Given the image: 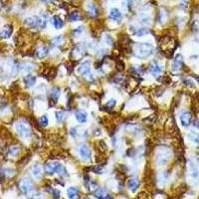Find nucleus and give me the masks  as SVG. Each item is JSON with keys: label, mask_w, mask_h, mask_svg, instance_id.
Wrapping results in <instances>:
<instances>
[{"label": "nucleus", "mask_w": 199, "mask_h": 199, "mask_svg": "<svg viewBox=\"0 0 199 199\" xmlns=\"http://www.w3.org/2000/svg\"><path fill=\"white\" fill-rule=\"evenodd\" d=\"M86 10H87V13H88V15L90 17H92V18H96V17L98 16V14H99L98 8H97L96 4L93 3V2H90V3L87 4Z\"/></svg>", "instance_id": "nucleus-12"}, {"label": "nucleus", "mask_w": 199, "mask_h": 199, "mask_svg": "<svg viewBox=\"0 0 199 199\" xmlns=\"http://www.w3.org/2000/svg\"><path fill=\"white\" fill-rule=\"evenodd\" d=\"M83 30H84L83 27H81V26H80V27H78L76 30H74V33L76 34L77 36H80L82 34V32H83Z\"/></svg>", "instance_id": "nucleus-39"}, {"label": "nucleus", "mask_w": 199, "mask_h": 199, "mask_svg": "<svg viewBox=\"0 0 199 199\" xmlns=\"http://www.w3.org/2000/svg\"><path fill=\"white\" fill-rule=\"evenodd\" d=\"M183 83H184V85H185V86L189 87V88H194V87H195V83H194V82L191 79H184L183 80Z\"/></svg>", "instance_id": "nucleus-35"}, {"label": "nucleus", "mask_w": 199, "mask_h": 199, "mask_svg": "<svg viewBox=\"0 0 199 199\" xmlns=\"http://www.w3.org/2000/svg\"><path fill=\"white\" fill-rule=\"evenodd\" d=\"M13 28L11 25H5L0 30V38L1 39H8L12 35Z\"/></svg>", "instance_id": "nucleus-14"}, {"label": "nucleus", "mask_w": 199, "mask_h": 199, "mask_svg": "<svg viewBox=\"0 0 199 199\" xmlns=\"http://www.w3.org/2000/svg\"><path fill=\"white\" fill-rule=\"evenodd\" d=\"M53 193L55 194V197H59V196H60V191L57 190V189H55V190L53 191Z\"/></svg>", "instance_id": "nucleus-42"}, {"label": "nucleus", "mask_w": 199, "mask_h": 199, "mask_svg": "<svg viewBox=\"0 0 199 199\" xmlns=\"http://www.w3.org/2000/svg\"><path fill=\"white\" fill-rule=\"evenodd\" d=\"M168 19V12H167L166 9L161 8L159 10V14H158V20L161 24H164Z\"/></svg>", "instance_id": "nucleus-22"}, {"label": "nucleus", "mask_w": 199, "mask_h": 199, "mask_svg": "<svg viewBox=\"0 0 199 199\" xmlns=\"http://www.w3.org/2000/svg\"><path fill=\"white\" fill-rule=\"evenodd\" d=\"M24 25L28 28H39L44 29L47 25V20H46L45 16H30L24 20Z\"/></svg>", "instance_id": "nucleus-2"}, {"label": "nucleus", "mask_w": 199, "mask_h": 199, "mask_svg": "<svg viewBox=\"0 0 199 199\" xmlns=\"http://www.w3.org/2000/svg\"><path fill=\"white\" fill-rule=\"evenodd\" d=\"M18 187L22 193H29L33 188V183L30 179L28 178H22L18 183Z\"/></svg>", "instance_id": "nucleus-5"}, {"label": "nucleus", "mask_w": 199, "mask_h": 199, "mask_svg": "<svg viewBox=\"0 0 199 199\" xmlns=\"http://www.w3.org/2000/svg\"><path fill=\"white\" fill-rule=\"evenodd\" d=\"M116 101L115 99H111L110 101L108 102V103H107V108L108 109H114L116 107Z\"/></svg>", "instance_id": "nucleus-37"}, {"label": "nucleus", "mask_w": 199, "mask_h": 199, "mask_svg": "<svg viewBox=\"0 0 199 199\" xmlns=\"http://www.w3.org/2000/svg\"><path fill=\"white\" fill-rule=\"evenodd\" d=\"M19 152H20L19 147L18 146H13V147H11L10 150H9V155H10V156H16V155L19 154Z\"/></svg>", "instance_id": "nucleus-32"}, {"label": "nucleus", "mask_w": 199, "mask_h": 199, "mask_svg": "<svg viewBox=\"0 0 199 199\" xmlns=\"http://www.w3.org/2000/svg\"><path fill=\"white\" fill-rule=\"evenodd\" d=\"M193 29L196 31V32L199 33V20H196L195 22L193 23Z\"/></svg>", "instance_id": "nucleus-40"}, {"label": "nucleus", "mask_w": 199, "mask_h": 199, "mask_svg": "<svg viewBox=\"0 0 199 199\" xmlns=\"http://www.w3.org/2000/svg\"><path fill=\"white\" fill-rule=\"evenodd\" d=\"M53 25L55 26L56 29H62L64 27V21L59 16H54L53 17Z\"/></svg>", "instance_id": "nucleus-24"}, {"label": "nucleus", "mask_w": 199, "mask_h": 199, "mask_svg": "<svg viewBox=\"0 0 199 199\" xmlns=\"http://www.w3.org/2000/svg\"><path fill=\"white\" fill-rule=\"evenodd\" d=\"M70 133H71V135H72L73 137H77V135H78L77 128H71V130H70Z\"/></svg>", "instance_id": "nucleus-41"}, {"label": "nucleus", "mask_w": 199, "mask_h": 199, "mask_svg": "<svg viewBox=\"0 0 199 199\" xmlns=\"http://www.w3.org/2000/svg\"><path fill=\"white\" fill-rule=\"evenodd\" d=\"M48 48L45 47V46H42V47H39L35 52V55L38 59H44L46 56L48 55Z\"/></svg>", "instance_id": "nucleus-18"}, {"label": "nucleus", "mask_w": 199, "mask_h": 199, "mask_svg": "<svg viewBox=\"0 0 199 199\" xmlns=\"http://www.w3.org/2000/svg\"><path fill=\"white\" fill-rule=\"evenodd\" d=\"M76 118L79 123H84L87 122V120H88V115H87V113L85 111L79 110L76 111Z\"/></svg>", "instance_id": "nucleus-19"}, {"label": "nucleus", "mask_w": 199, "mask_h": 199, "mask_svg": "<svg viewBox=\"0 0 199 199\" xmlns=\"http://www.w3.org/2000/svg\"><path fill=\"white\" fill-rule=\"evenodd\" d=\"M193 127L194 128H197L199 130V121H195V122L193 123Z\"/></svg>", "instance_id": "nucleus-43"}, {"label": "nucleus", "mask_w": 199, "mask_h": 199, "mask_svg": "<svg viewBox=\"0 0 199 199\" xmlns=\"http://www.w3.org/2000/svg\"><path fill=\"white\" fill-rule=\"evenodd\" d=\"M54 173H57L60 176L68 175L66 167L63 165L62 163H60V162H54Z\"/></svg>", "instance_id": "nucleus-13"}, {"label": "nucleus", "mask_w": 199, "mask_h": 199, "mask_svg": "<svg viewBox=\"0 0 199 199\" xmlns=\"http://www.w3.org/2000/svg\"><path fill=\"white\" fill-rule=\"evenodd\" d=\"M191 118H192V116L189 111H183L181 113L180 115V123L183 127H187L189 125V123L191 122Z\"/></svg>", "instance_id": "nucleus-15"}, {"label": "nucleus", "mask_w": 199, "mask_h": 199, "mask_svg": "<svg viewBox=\"0 0 199 199\" xmlns=\"http://www.w3.org/2000/svg\"><path fill=\"white\" fill-rule=\"evenodd\" d=\"M149 33V28L144 27V28H138V29H137V30L133 32V35L137 36V37H142V36L147 35Z\"/></svg>", "instance_id": "nucleus-26"}, {"label": "nucleus", "mask_w": 199, "mask_h": 199, "mask_svg": "<svg viewBox=\"0 0 199 199\" xmlns=\"http://www.w3.org/2000/svg\"><path fill=\"white\" fill-rule=\"evenodd\" d=\"M140 23L145 24V25H149L151 24V17L150 16H144L140 18Z\"/></svg>", "instance_id": "nucleus-34"}, {"label": "nucleus", "mask_w": 199, "mask_h": 199, "mask_svg": "<svg viewBox=\"0 0 199 199\" xmlns=\"http://www.w3.org/2000/svg\"><path fill=\"white\" fill-rule=\"evenodd\" d=\"M78 73H79L80 75H89L90 73H91V62L89 61V60H87V61H85L82 63L81 65H80V67L78 68Z\"/></svg>", "instance_id": "nucleus-10"}, {"label": "nucleus", "mask_w": 199, "mask_h": 199, "mask_svg": "<svg viewBox=\"0 0 199 199\" xmlns=\"http://www.w3.org/2000/svg\"><path fill=\"white\" fill-rule=\"evenodd\" d=\"M94 195L98 199H114L113 195H111L105 188H97L94 192Z\"/></svg>", "instance_id": "nucleus-8"}, {"label": "nucleus", "mask_w": 199, "mask_h": 199, "mask_svg": "<svg viewBox=\"0 0 199 199\" xmlns=\"http://www.w3.org/2000/svg\"><path fill=\"white\" fill-rule=\"evenodd\" d=\"M41 1L45 2V3H52V2L56 1V0H41Z\"/></svg>", "instance_id": "nucleus-44"}, {"label": "nucleus", "mask_w": 199, "mask_h": 199, "mask_svg": "<svg viewBox=\"0 0 199 199\" xmlns=\"http://www.w3.org/2000/svg\"><path fill=\"white\" fill-rule=\"evenodd\" d=\"M34 69H35V68H34V65H32V64H25L23 66V70H25L26 72H31V71H33Z\"/></svg>", "instance_id": "nucleus-38"}, {"label": "nucleus", "mask_w": 199, "mask_h": 199, "mask_svg": "<svg viewBox=\"0 0 199 199\" xmlns=\"http://www.w3.org/2000/svg\"><path fill=\"white\" fill-rule=\"evenodd\" d=\"M188 138L195 144H199V135H197L196 132H189L188 133Z\"/></svg>", "instance_id": "nucleus-28"}, {"label": "nucleus", "mask_w": 199, "mask_h": 199, "mask_svg": "<svg viewBox=\"0 0 199 199\" xmlns=\"http://www.w3.org/2000/svg\"><path fill=\"white\" fill-rule=\"evenodd\" d=\"M83 54H84V49L82 48V46H76L75 49L73 50V55H74V57L76 59L81 58L83 56Z\"/></svg>", "instance_id": "nucleus-27"}, {"label": "nucleus", "mask_w": 199, "mask_h": 199, "mask_svg": "<svg viewBox=\"0 0 199 199\" xmlns=\"http://www.w3.org/2000/svg\"><path fill=\"white\" fill-rule=\"evenodd\" d=\"M182 66H183V57L180 54H178L175 57V59H174L173 65H172L173 71H179L182 68Z\"/></svg>", "instance_id": "nucleus-16"}, {"label": "nucleus", "mask_w": 199, "mask_h": 199, "mask_svg": "<svg viewBox=\"0 0 199 199\" xmlns=\"http://www.w3.org/2000/svg\"><path fill=\"white\" fill-rule=\"evenodd\" d=\"M64 37H63L62 35L60 36H56V37H54L52 39V44L53 45H56V46H60L62 45L63 43H64Z\"/></svg>", "instance_id": "nucleus-29"}, {"label": "nucleus", "mask_w": 199, "mask_h": 199, "mask_svg": "<svg viewBox=\"0 0 199 199\" xmlns=\"http://www.w3.org/2000/svg\"><path fill=\"white\" fill-rule=\"evenodd\" d=\"M81 19L82 17L79 11H73L69 15V20L71 22H78V21H81Z\"/></svg>", "instance_id": "nucleus-25"}, {"label": "nucleus", "mask_w": 199, "mask_h": 199, "mask_svg": "<svg viewBox=\"0 0 199 199\" xmlns=\"http://www.w3.org/2000/svg\"><path fill=\"white\" fill-rule=\"evenodd\" d=\"M169 158H170V151L168 149H162L157 152L156 157H155V162L157 163V165L163 166L168 162Z\"/></svg>", "instance_id": "nucleus-3"}, {"label": "nucleus", "mask_w": 199, "mask_h": 199, "mask_svg": "<svg viewBox=\"0 0 199 199\" xmlns=\"http://www.w3.org/2000/svg\"><path fill=\"white\" fill-rule=\"evenodd\" d=\"M78 153H79L80 157H81L83 160H90L91 158V149H90L89 145L87 144H81L78 147Z\"/></svg>", "instance_id": "nucleus-6"}, {"label": "nucleus", "mask_w": 199, "mask_h": 199, "mask_svg": "<svg viewBox=\"0 0 199 199\" xmlns=\"http://www.w3.org/2000/svg\"><path fill=\"white\" fill-rule=\"evenodd\" d=\"M130 4H132V0H123V7L125 12H128L130 10Z\"/></svg>", "instance_id": "nucleus-31"}, {"label": "nucleus", "mask_w": 199, "mask_h": 199, "mask_svg": "<svg viewBox=\"0 0 199 199\" xmlns=\"http://www.w3.org/2000/svg\"><path fill=\"white\" fill-rule=\"evenodd\" d=\"M68 197L70 199H79V190L76 187H70L67 190Z\"/></svg>", "instance_id": "nucleus-21"}, {"label": "nucleus", "mask_w": 199, "mask_h": 199, "mask_svg": "<svg viewBox=\"0 0 199 199\" xmlns=\"http://www.w3.org/2000/svg\"><path fill=\"white\" fill-rule=\"evenodd\" d=\"M104 40H105L106 44L109 45V46H111L114 44V39L111 38V36L109 35V34H106V35L104 36Z\"/></svg>", "instance_id": "nucleus-33"}, {"label": "nucleus", "mask_w": 199, "mask_h": 199, "mask_svg": "<svg viewBox=\"0 0 199 199\" xmlns=\"http://www.w3.org/2000/svg\"><path fill=\"white\" fill-rule=\"evenodd\" d=\"M149 73L152 75V76L157 77V76H159V75L163 73V67H162L159 63L154 62V63H152V64L150 65Z\"/></svg>", "instance_id": "nucleus-9"}, {"label": "nucleus", "mask_w": 199, "mask_h": 199, "mask_svg": "<svg viewBox=\"0 0 199 199\" xmlns=\"http://www.w3.org/2000/svg\"><path fill=\"white\" fill-rule=\"evenodd\" d=\"M30 172H31V175L33 176V178H35L36 180H40V179L43 177V168L39 163L34 164V165L31 167Z\"/></svg>", "instance_id": "nucleus-7"}, {"label": "nucleus", "mask_w": 199, "mask_h": 199, "mask_svg": "<svg viewBox=\"0 0 199 199\" xmlns=\"http://www.w3.org/2000/svg\"><path fill=\"white\" fill-rule=\"evenodd\" d=\"M138 186H139V180L137 176L130 177L128 180V188L130 189L132 192H135L137 190Z\"/></svg>", "instance_id": "nucleus-11"}, {"label": "nucleus", "mask_w": 199, "mask_h": 199, "mask_svg": "<svg viewBox=\"0 0 199 199\" xmlns=\"http://www.w3.org/2000/svg\"><path fill=\"white\" fill-rule=\"evenodd\" d=\"M133 53L139 59H146L153 53V46L149 43H137L133 47Z\"/></svg>", "instance_id": "nucleus-1"}, {"label": "nucleus", "mask_w": 199, "mask_h": 199, "mask_svg": "<svg viewBox=\"0 0 199 199\" xmlns=\"http://www.w3.org/2000/svg\"><path fill=\"white\" fill-rule=\"evenodd\" d=\"M40 123L43 125V127H47L48 123H49V121H48V118L46 115H43L40 118Z\"/></svg>", "instance_id": "nucleus-36"}, {"label": "nucleus", "mask_w": 199, "mask_h": 199, "mask_svg": "<svg viewBox=\"0 0 199 199\" xmlns=\"http://www.w3.org/2000/svg\"><path fill=\"white\" fill-rule=\"evenodd\" d=\"M60 94H61V92H60V88H58V87H55L54 89L52 90V92H51V100H52L53 102H58V100L60 98Z\"/></svg>", "instance_id": "nucleus-23"}, {"label": "nucleus", "mask_w": 199, "mask_h": 199, "mask_svg": "<svg viewBox=\"0 0 199 199\" xmlns=\"http://www.w3.org/2000/svg\"><path fill=\"white\" fill-rule=\"evenodd\" d=\"M110 18L114 21H118L122 18V12L118 8H113L110 12Z\"/></svg>", "instance_id": "nucleus-20"}, {"label": "nucleus", "mask_w": 199, "mask_h": 199, "mask_svg": "<svg viewBox=\"0 0 199 199\" xmlns=\"http://www.w3.org/2000/svg\"><path fill=\"white\" fill-rule=\"evenodd\" d=\"M23 83L26 88H31L36 83V77L33 76V75H27V76L23 78Z\"/></svg>", "instance_id": "nucleus-17"}, {"label": "nucleus", "mask_w": 199, "mask_h": 199, "mask_svg": "<svg viewBox=\"0 0 199 199\" xmlns=\"http://www.w3.org/2000/svg\"><path fill=\"white\" fill-rule=\"evenodd\" d=\"M16 132L18 133L19 137H23V138H29L32 135L31 132V128L28 125L24 123H18L16 125Z\"/></svg>", "instance_id": "nucleus-4"}, {"label": "nucleus", "mask_w": 199, "mask_h": 199, "mask_svg": "<svg viewBox=\"0 0 199 199\" xmlns=\"http://www.w3.org/2000/svg\"><path fill=\"white\" fill-rule=\"evenodd\" d=\"M64 118H65V113H64V111H57V113H56V120H57L58 123H63Z\"/></svg>", "instance_id": "nucleus-30"}]
</instances>
